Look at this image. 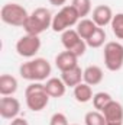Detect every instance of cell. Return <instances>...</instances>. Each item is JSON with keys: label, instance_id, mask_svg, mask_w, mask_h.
Returning a JSON list of instances; mask_svg holds the SVG:
<instances>
[{"label": "cell", "instance_id": "cell-17", "mask_svg": "<svg viewBox=\"0 0 123 125\" xmlns=\"http://www.w3.org/2000/svg\"><path fill=\"white\" fill-rule=\"evenodd\" d=\"M75 26H77V28H75V31L78 32V35H80L84 41H87L93 33L96 32V29L98 28V26L93 22V19H86V18H84V19H81Z\"/></svg>", "mask_w": 123, "mask_h": 125}, {"label": "cell", "instance_id": "cell-15", "mask_svg": "<svg viewBox=\"0 0 123 125\" xmlns=\"http://www.w3.org/2000/svg\"><path fill=\"white\" fill-rule=\"evenodd\" d=\"M83 71L78 65L71 68V70H67V71H62L61 73V79L62 82L65 83L67 87H75L77 84L81 83V79H83Z\"/></svg>", "mask_w": 123, "mask_h": 125}, {"label": "cell", "instance_id": "cell-9", "mask_svg": "<svg viewBox=\"0 0 123 125\" xmlns=\"http://www.w3.org/2000/svg\"><path fill=\"white\" fill-rule=\"evenodd\" d=\"M20 114V102L12 96H3L0 99V116L3 119H15Z\"/></svg>", "mask_w": 123, "mask_h": 125}, {"label": "cell", "instance_id": "cell-7", "mask_svg": "<svg viewBox=\"0 0 123 125\" xmlns=\"http://www.w3.org/2000/svg\"><path fill=\"white\" fill-rule=\"evenodd\" d=\"M61 42L64 48L67 51H71L72 54H75L77 57H81L86 54L87 50V42L78 35V32L75 29H67L61 33Z\"/></svg>", "mask_w": 123, "mask_h": 125}, {"label": "cell", "instance_id": "cell-27", "mask_svg": "<svg viewBox=\"0 0 123 125\" xmlns=\"http://www.w3.org/2000/svg\"><path fill=\"white\" fill-rule=\"evenodd\" d=\"M71 125H78V124H71Z\"/></svg>", "mask_w": 123, "mask_h": 125}, {"label": "cell", "instance_id": "cell-23", "mask_svg": "<svg viewBox=\"0 0 123 125\" xmlns=\"http://www.w3.org/2000/svg\"><path fill=\"white\" fill-rule=\"evenodd\" d=\"M112 31L117 39H123V13H116L112 21Z\"/></svg>", "mask_w": 123, "mask_h": 125}, {"label": "cell", "instance_id": "cell-2", "mask_svg": "<svg viewBox=\"0 0 123 125\" xmlns=\"http://www.w3.org/2000/svg\"><path fill=\"white\" fill-rule=\"evenodd\" d=\"M51 64L45 58H35L23 62L19 67V74L22 79L29 82H42L51 74Z\"/></svg>", "mask_w": 123, "mask_h": 125}, {"label": "cell", "instance_id": "cell-24", "mask_svg": "<svg viewBox=\"0 0 123 125\" xmlns=\"http://www.w3.org/2000/svg\"><path fill=\"white\" fill-rule=\"evenodd\" d=\"M49 125H70V124H68V119H67V116H65L64 114L57 112V114H54V115L51 116Z\"/></svg>", "mask_w": 123, "mask_h": 125}, {"label": "cell", "instance_id": "cell-12", "mask_svg": "<svg viewBox=\"0 0 123 125\" xmlns=\"http://www.w3.org/2000/svg\"><path fill=\"white\" fill-rule=\"evenodd\" d=\"M78 57L75 55V54H72L71 51H62L60 52L57 57H55V65H57V68L60 70V71H67V70H71V68H74V67H77L78 64Z\"/></svg>", "mask_w": 123, "mask_h": 125}, {"label": "cell", "instance_id": "cell-20", "mask_svg": "<svg viewBox=\"0 0 123 125\" xmlns=\"http://www.w3.org/2000/svg\"><path fill=\"white\" fill-rule=\"evenodd\" d=\"M104 41H106V32H104V29L103 28H97L96 32L86 42H87V45L90 48H100L101 45H104Z\"/></svg>", "mask_w": 123, "mask_h": 125}, {"label": "cell", "instance_id": "cell-19", "mask_svg": "<svg viewBox=\"0 0 123 125\" xmlns=\"http://www.w3.org/2000/svg\"><path fill=\"white\" fill-rule=\"evenodd\" d=\"M112 100H113V99H112V96L109 93H106V92H98V93H96L93 96V106H94L96 111H100V112H101Z\"/></svg>", "mask_w": 123, "mask_h": 125}, {"label": "cell", "instance_id": "cell-3", "mask_svg": "<svg viewBox=\"0 0 123 125\" xmlns=\"http://www.w3.org/2000/svg\"><path fill=\"white\" fill-rule=\"evenodd\" d=\"M25 99H26V106L31 111L41 112L42 109L46 108L49 102V94L45 90V84L39 82H33L25 90Z\"/></svg>", "mask_w": 123, "mask_h": 125}, {"label": "cell", "instance_id": "cell-26", "mask_svg": "<svg viewBox=\"0 0 123 125\" xmlns=\"http://www.w3.org/2000/svg\"><path fill=\"white\" fill-rule=\"evenodd\" d=\"M49 3L52 4V6H57V7H60V6H64L65 3H67V0H49Z\"/></svg>", "mask_w": 123, "mask_h": 125}, {"label": "cell", "instance_id": "cell-4", "mask_svg": "<svg viewBox=\"0 0 123 125\" xmlns=\"http://www.w3.org/2000/svg\"><path fill=\"white\" fill-rule=\"evenodd\" d=\"M80 15L78 12L74 9L72 4L68 6H62L61 10L54 16L52 19V31L54 32H64L67 29H71V26H75L80 21Z\"/></svg>", "mask_w": 123, "mask_h": 125}, {"label": "cell", "instance_id": "cell-16", "mask_svg": "<svg viewBox=\"0 0 123 125\" xmlns=\"http://www.w3.org/2000/svg\"><path fill=\"white\" fill-rule=\"evenodd\" d=\"M18 90V80L10 74L0 76V94L1 96H12Z\"/></svg>", "mask_w": 123, "mask_h": 125}, {"label": "cell", "instance_id": "cell-13", "mask_svg": "<svg viewBox=\"0 0 123 125\" xmlns=\"http://www.w3.org/2000/svg\"><path fill=\"white\" fill-rule=\"evenodd\" d=\"M45 90H46V93L49 94V97H62L65 94L67 86L62 82L61 77L60 79L58 77H51L45 83Z\"/></svg>", "mask_w": 123, "mask_h": 125}, {"label": "cell", "instance_id": "cell-14", "mask_svg": "<svg viewBox=\"0 0 123 125\" xmlns=\"http://www.w3.org/2000/svg\"><path fill=\"white\" fill-rule=\"evenodd\" d=\"M103 77H104V73H103L101 67H98V65H88L83 71V80H84V83H87L90 86L100 84L103 82Z\"/></svg>", "mask_w": 123, "mask_h": 125}, {"label": "cell", "instance_id": "cell-8", "mask_svg": "<svg viewBox=\"0 0 123 125\" xmlns=\"http://www.w3.org/2000/svg\"><path fill=\"white\" fill-rule=\"evenodd\" d=\"M41 50V39L38 35L26 33L16 42V51L23 58H32Z\"/></svg>", "mask_w": 123, "mask_h": 125}, {"label": "cell", "instance_id": "cell-11", "mask_svg": "<svg viewBox=\"0 0 123 125\" xmlns=\"http://www.w3.org/2000/svg\"><path fill=\"white\" fill-rule=\"evenodd\" d=\"M113 10L110 6L107 4H98L93 9V22L98 26V28H104L107 25L112 23L113 21Z\"/></svg>", "mask_w": 123, "mask_h": 125}, {"label": "cell", "instance_id": "cell-18", "mask_svg": "<svg viewBox=\"0 0 123 125\" xmlns=\"http://www.w3.org/2000/svg\"><path fill=\"white\" fill-rule=\"evenodd\" d=\"M93 90L91 86L87 84V83H80L74 87V97L78 103H87L93 100Z\"/></svg>", "mask_w": 123, "mask_h": 125}, {"label": "cell", "instance_id": "cell-6", "mask_svg": "<svg viewBox=\"0 0 123 125\" xmlns=\"http://www.w3.org/2000/svg\"><path fill=\"white\" fill-rule=\"evenodd\" d=\"M104 65L109 71H119L123 67V45L117 41H110L103 51Z\"/></svg>", "mask_w": 123, "mask_h": 125}, {"label": "cell", "instance_id": "cell-25", "mask_svg": "<svg viewBox=\"0 0 123 125\" xmlns=\"http://www.w3.org/2000/svg\"><path fill=\"white\" fill-rule=\"evenodd\" d=\"M10 125H29V124L25 118H15V119H12Z\"/></svg>", "mask_w": 123, "mask_h": 125}, {"label": "cell", "instance_id": "cell-21", "mask_svg": "<svg viewBox=\"0 0 123 125\" xmlns=\"http://www.w3.org/2000/svg\"><path fill=\"white\" fill-rule=\"evenodd\" d=\"M86 125H106V118L100 111H90L84 116Z\"/></svg>", "mask_w": 123, "mask_h": 125}, {"label": "cell", "instance_id": "cell-5", "mask_svg": "<svg viewBox=\"0 0 123 125\" xmlns=\"http://www.w3.org/2000/svg\"><path fill=\"white\" fill-rule=\"evenodd\" d=\"M0 18L6 25L10 26H23L29 18L26 9L18 3H6L0 10Z\"/></svg>", "mask_w": 123, "mask_h": 125}, {"label": "cell", "instance_id": "cell-1", "mask_svg": "<svg viewBox=\"0 0 123 125\" xmlns=\"http://www.w3.org/2000/svg\"><path fill=\"white\" fill-rule=\"evenodd\" d=\"M52 13L46 7H36L28 18V21L23 25V29L29 35H41L48 28L52 26Z\"/></svg>", "mask_w": 123, "mask_h": 125}, {"label": "cell", "instance_id": "cell-10", "mask_svg": "<svg viewBox=\"0 0 123 125\" xmlns=\"http://www.w3.org/2000/svg\"><path fill=\"white\" fill-rule=\"evenodd\" d=\"M101 112L106 118V125H123V106L119 102L112 100Z\"/></svg>", "mask_w": 123, "mask_h": 125}, {"label": "cell", "instance_id": "cell-22", "mask_svg": "<svg viewBox=\"0 0 123 125\" xmlns=\"http://www.w3.org/2000/svg\"><path fill=\"white\" fill-rule=\"evenodd\" d=\"M71 4L78 12L80 18H83V19L86 16H88V13L91 12V0H72Z\"/></svg>", "mask_w": 123, "mask_h": 125}]
</instances>
